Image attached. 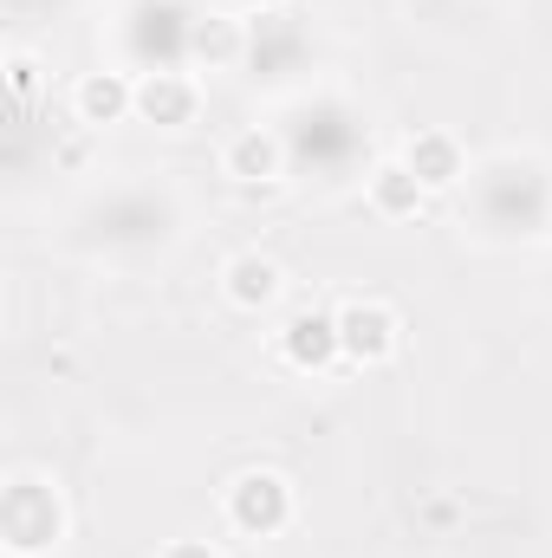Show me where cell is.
<instances>
[{
  "label": "cell",
  "mask_w": 552,
  "mask_h": 558,
  "mask_svg": "<svg viewBox=\"0 0 552 558\" xmlns=\"http://www.w3.org/2000/svg\"><path fill=\"white\" fill-rule=\"evenodd\" d=\"M404 162L416 169V182L429 189V195H442V189H455L461 182V169H468V156H461V143L448 137V131H416L404 143Z\"/></svg>",
  "instance_id": "cell-7"
},
{
  "label": "cell",
  "mask_w": 552,
  "mask_h": 558,
  "mask_svg": "<svg viewBox=\"0 0 552 558\" xmlns=\"http://www.w3.org/2000/svg\"><path fill=\"white\" fill-rule=\"evenodd\" d=\"M338 344H345V364L377 371V364L397 357V344H404V318H397L384 299H351V305H338Z\"/></svg>",
  "instance_id": "cell-3"
},
{
  "label": "cell",
  "mask_w": 552,
  "mask_h": 558,
  "mask_svg": "<svg viewBox=\"0 0 552 558\" xmlns=\"http://www.w3.org/2000/svg\"><path fill=\"white\" fill-rule=\"evenodd\" d=\"M279 286H286V274H279L267 254H235V260L221 267V292H228V305H241V312H267L279 299Z\"/></svg>",
  "instance_id": "cell-9"
},
{
  "label": "cell",
  "mask_w": 552,
  "mask_h": 558,
  "mask_svg": "<svg viewBox=\"0 0 552 558\" xmlns=\"http://www.w3.org/2000/svg\"><path fill=\"white\" fill-rule=\"evenodd\" d=\"M7 92H13L20 105H33V98L46 92V65H39L33 52H7Z\"/></svg>",
  "instance_id": "cell-12"
},
{
  "label": "cell",
  "mask_w": 552,
  "mask_h": 558,
  "mask_svg": "<svg viewBox=\"0 0 552 558\" xmlns=\"http://www.w3.org/2000/svg\"><path fill=\"white\" fill-rule=\"evenodd\" d=\"M59 162H65V169H79V162H85V137L65 143V149H59Z\"/></svg>",
  "instance_id": "cell-14"
},
{
  "label": "cell",
  "mask_w": 552,
  "mask_h": 558,
  "mask_svg": "<svg viewBox=\"0 0 552 558\" xmlns=\"http://www.w3.org/2000/svg\"><path fill=\"white\" fill-rule=\"evenodd\" d=\"M221 162H228V175H235L241 189H267V182L286 175V143H279L274 131H261V124H254V131H241V137L228 143V156H221Z\"/></svg>",
  "instance_id": "cell-8"
},
{
  "label": "cell",
  "mask_w": 552,
  "mask_h": 558,
  "mask_svg": "<svg viewBox=\"0 0 552 558\" xmlns=\"http://www.w3.org/2000/svg\"><path fill=\"white\" fill-rule=\"evenodd\" d=\"M248 13H274V7H286V0H241Z\"/></svg>",
  "instance_id": "cell-15"
},
{
  "label": "cell",
  "mask_w": 552,
  "mask_h": 558,
  "mask_svg": "<svg viewBox=\"0 0 552 558\" xmlns=\"http://www.w3.org/2000/svg\"><path fill=\"white\" fill-rule=\"evenodd\" d=\"M279 357L292 371H332L345 357L338 344V312H292L286 331H279Z\"/></svg>",
  "instance_id": "cell-4"
},
{
  "label": "cell",
  "mask_w": 552,
  "mask_h": 558,
  "mask_svg": "<svg viewBox=\"0 0 552 558\" xmlns=\"http://www.w3.org/2000/svg\"><path fill=\"white\" fill-rule=\"evenodd\" d=\"M292 481L274 474V468H248V474H235L228 481V494H221V513H228V526L241 533V539H274L292 526Z\"/></svg>",
  "instance_id": "cell-2"
},
{
  "label": "cell",
  "mask_w": 552,
  "mask_h": 558,
  "mask_svg": "<svg viewBox=\"0 0 552 558\" xmlns=\"http://www.w3.org/2000/svg\"><path fill=\"white\" fill-rule=\"evenodd\" d=\"M195 111H202V92H195L189 72H143L137 78V118L143 124L182 131V124H195Z\"/></svg>",
  "instance_id": "cell-5"
},
{
  "label": "cell",
  "mask_w": 552,
  "mask_h": 558,
  "mask_svg": "<svg viewBox=\"0 0 552 558\" xmlns=\"http://www.w3.org/2000/svg\"><path fill=\"white\" fill-rule=\"evenodd\" d=\"M156 558H221V553H215L208 539H169V546H163Z\"/></svg>",
  "instance_id": "cell-13"
},
{
  "label": "cell",
  "mask_w": 552,
  "mask_h": 558,
  "mask_svg": "<svg viewBox=\"0 0 552 558\" xmlns=\"http://www.w3.org/2000/svg\"><path fill=\"white\" fill-rule=\"evenodd\" d=\"M0 539L13 558H46L65 539V500L39 474H13L0 494Z\"/></svg>",
  "instance_id": "cell-1"
},
{
  "label": "cell",
  "mask_w": 552,
  "mask_h": 558,
  "mask_svg": "<svg viewBox=\"0 0 552 558\" xmlns=\"http://www.w3.org/2000/svg\"><path fill=\"white\" fill-rule=\"evenodd\" d=\"M79 124H92V131H105V124H124V118H137V78H124V72H92V78H79Z\"/></svg>",
  "instance_id": "cell-6"
},
{
  "label": "cell",
  "mask_w": 552,
  "mask_h": 558,
  "mask_svg": "<svg viewBox=\"0 0 552 558\" xmlns=\"http://www.w3.org/2000/svg\"><path fill=\"white\" fill-rule=\"evenodd\" d=\"M189 46H195V59H208V65H235V59H241V26L221 20V13H208V20L189 26Z\"/></svg>",
  "instance_id": "cell-11"
},
{
  "label": "cell",
  "mask_w": 552,
  "mask_h": 558,
  "mask_svg": "<svg viewBox=\"0 0 552 558\" xmlns=\"http://www.w3.org/2000/svg\"><path fill=\"white\" fill-rule=\"evenodd\" d=\"M422 202H429V189L416 182V169L404 162V156H391V162L371 169V208H377L384 221H416Z\"/></svg>",
  "instance_id": "cell-10"
}]
</instances>
